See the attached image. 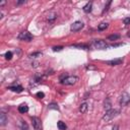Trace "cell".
Here are the masks:
<instances>
[{"label": "cell", "mask_w": 130, "mask_h": 130, "mask_svg": "<svg viewBox=\"0 0 130 130\" xmlns=\"http://www.w3.org/2000/svg\"><path fill=\"white\" fill-rule=\"evenodd\" d=\"M127 36H128V37L130 38V30H129V32H128V35H127Z\"/></svg>", "instance_id": "31"}, {"label": "cell", "mask_w": 130, "mask_h": 130, "mask_svg": "<svg viewBox=\"0 0 130 130\" xmlns=\"http://www.w3.org/2000/svg\"><path fill=\"white\" fill-rule=\"evenodd\" d=\"M4 57H5L6 60H11V58H12V52H10V51L6 52L5 55H4Z\"/></svg>", "instance_id": "20"}, {"label": "cell", "mask_w": 130, "mask_h": 130, "mask_svg": "<svg viewBox=\"0 0 130 130\" xmlns=\"http://www.w3.org/2000/svg\"><path fill=\"white\" fill-rule=\"evenodd\" d=\"M86 69H95V67H93V66H86Z\"/></svg>", "instance_id": "28"}, {"label": "cell", "mask_w": 130, "mask_h": 130, "mask_svg": "<svg viewBox=\"0 0 130 130\" xmlns=\"http://www.w3.org/2000/svg\"><path fill=\"white\" fill-rule=\"evenodd\" d=\"M57 18V14L55 13V12H49V14H48V16H47V19L51 22V21H54L55 19Z\"/></svg>", "instance_id": "15"}, {"label": "cell", "mask_w": 130, "mask_h": 130, "mask_svg": "<svg viewBox=\"0 0 130 130\" xmlns=\"http://www.w3.org/2000/svg\"><path fill=\"white\" fill-rule=\"evenodd\" d=\"M108 65L110 66H116V65H120L123 63V59L121 58H118V59H114V60H110V61H107L106 62Z\"/></svg>", "instance_id": "8"}, {"label": "cell", "mask_w": 130, "mask_h": 130, "mask_svg": "<svg viewBox=\"0 0 130 130\" xmlns=\"http://www.w3.org/2000/svg\"><path fill=\"white\" fill-rule=\"evenodd\" d=\"M24 2H25V1H18L17 4H22V3H24Z\"/></svg>", "instance_id": "30"}, {"label": "cell", "mask_w": 130, "mask_h": 130, "mask_svg": "<svg viewBox=\"0 0 130 130\" xmlns=\"http://www.w3.org/2000/svg\"><path fill=\"white\" fill-rule=\"evenodd\" d=\"M62 49H63L62 46H58V47H54L53 48V51L54 52H59V51H62Z\"/></svg>", "instance_id": "23"}, {"label": "cell", "mask_w": 130, "mask_h": 130, "mask_svg": "<svg viewBox=\"0 0 130 130\" xmlns=\"http://www.w3.org/2000/svg\"><path fill=\"white\" fill-rule=\"evenodd\" d=\"M28 111V107L26 104H21L20 106H18V112L21 113V114H24V113H27Z\"/></svg>", "instance_id": "12"}, {"label": "cell", "mask_w": 130, "mask_h": 130, "mask_svg": "<svg viewBox=\"0 0 130 130\" xmlns=\"http://www.w3.org/2000/svg\"><path fill=\"white\" fill-rule=\"evenodd\" d=\"M119 38H120L119 35H111V36L108 37V40H109V41H116V40H118Z\"/></svg>", "instance_id": "19"}, {"label": "cell", "mask_w": 130, "mask_h": 130, "mask_svg": "<svg viewBox=\"0 0 130 130\" xmlns=\"http://www.w3.org/2000/svg\"><path fill=\"white\" fill-rule=\"evenodd\" d=\"M41 56H42V53H40V52H36V53H32V54L29 55L30 58H38V57H41Z\"/></svg>", "instance_id": "21"}, {"label": "cell", "mask_w": 130, "mask_h": 130, "mask_svg": "<svg viewBox=\"0 0 130 130\" xmlns=\"http://www.w3.org/2000/svg\"><path fill=\"white\" fill-rule=\"evenodd\" d=\"M123 22H124V24H130V17H126V18H124Z\"/></svg>", "instance_id": "25"}, {"label": "cell", "mask_w": 130, "mask_h": 130, "mask_svg": "<svg viewBox=\"0 0 130 130\" xmlns=\"http://www.w3.org/2000/svg\"><path fill=\"white\" fill-rule=\"evenodd\" d=\"M18 40L20 41H25V42H30L32 40V35L28 31H21L19 35H18Z\"/></svg>", "instance_id": "5"}, {"label": "cell", "mask_w": 130, "mask_h": 130, "mask_svg": "<svg viewBox=\"0 0 130 130\" xmlns=\"http://www.w3.org/2000/svg\"><path fill=\"white\" fill-rule=\"evenodd\" d=\"M48 108L51 109V110H57V111L59 110V107H58V105H57L56 103H51V104H49Z\"/></svg>", "instance_id": "18"}, {"label": "cell", "mask_w": 130, "mask_h": 130, "mask_svg": "<svg viewBox=\"0 0 130 130\" xmlns=\"http://www.w3.org/2000/svg\"><path fill=\"white\" fill-rule=\"evenodd\" d=\"M37 96H38V99H43L45 96V93L42 91H39V92H37Z\"/></svg>", "instance_id": "24"}, {"label": "cell", "mask_w": 130, "mask_h": 130, "mask_svg": "<svg viewBox=\"0 0 130 130\" xmlns=\"http://www.w3.org/2000/svg\"><path fill=\"white\" fill-rule=\"evenodd\" d=\"M91 47L96 50H105L108 48V44L103 40H94L91 44Z\"/></svg>", "instance_id": "3"}, {"label": "cell", "mask_w": 130, "mask_h": 130, "mask_svg": "<svg viewBox=\"0 0 130 130\" xmlns=\"http://www.w3.org/2000/svg\"><path fill=\"white\" fill-rule=\"evenodd\" d=\"M118 114H119V110H116V109H111L109 111H106V114L103 116V121L109 122L110 120L115 118Z\"/></svg>", "instance_id": "1"}, {"label": "cell", "mask_w": 130, "mask_h": 130, "mask_svg": "<svg viewBox=\"0 0 130 130\" xmlns=\"http://www.w3.org/2000/svg\"><path fill=\"white\" fill-rule=\"evenodd\" d=\"M31 124H32L34 130H42V122L40 118L31 117Z\"/></svg>", "instance_id": "6"}, {"label": "cell", "mask_w": 130, "mask_h": 130, "mask_svg": "<svg viewBox=\"0 0 130 130\" xmlns=\"http://www.w3.org/2000/svg\"><path fill=\"white\" fill-rule=\"evenodd\" d=\"M38 62H34V63H31V66H34V67H38Z\"/></svg>", "instance_id": "26"}, {"label": "cell", "mask_w": 130, "mask_h": 130, "mask_svg": "<svg viewBox=\"0 0 130 130\" xmlns=\"http://www.w3.org/2000/svg\"><path fill=\"white\" fill-rule=\"evenodd\" d=\"M91 7H92V3H91V2H87V3L83 6V11L86 12V13H88V12L91 11Z\"/></svg>", "instance_id": "14"}, {"label": "cell", "mask_w": 130, "mask_h": 130, "mask_svg": "<svg viewBox=\"0 0 130 130\" xmlns=\"http://www.w3.org/2000/svg\"><path fill=\"white\" fill-rule=\"evenodd\" d=\"M21 129H22V130H27V129H28L27 124H26L24 121H21Z\"/></svg>", "instance_id": "22"}, {"label": "cell", "mask_w": 130, "mask_h": 130, "mask_svg": "<svg viewBox=\"0 0 130 130\" xmlns=\"http://www.w3.org/2000/svg\"><path fill=\"white\" fill-rule=\"evenodd\" d=\"M5 3H6V1H2V2L0 3V6H3V5L5 4Z\"/></svg>", "instance_id": "29"}, {"label": "cell", "mask_w": 130, "mask_h": 130, "mask_svg": "<svg viewBox=\"0 0 130 130\" xmlns=\"http://www.w3.org/2000/svg\"><path fill=\"white\" fill-rule=\"evenodd\" d=\"M108 23L107 22H102V23H100L99 24V26H98V29L99 30H104V29H106L107 27H108Z\"/></svg>", "instance_id": "17"}, {"label": "cell", "mask_w": 130, "mask_h": 130, "mask_svg": "<svg viewBox=\"0 0 130 130\" xmlns=\"http://www.w3.org/2000/svg\"><path fill=\"white\" fill-rule=\"evenodd\" d=\"M118 129H119V126H118V125H115V126L113 127V129H112V130H118Z\"/></svg>", "instance_id": "27"}, {"label": "cell", "mask_w": 130, "mask_h": 130, "mask_svg": "<svg viewBox=\"0 0 130 130\" xmlns=\"http://www.w3.org/2000/svg\"><path fill=\"white\" fill-rule=\"evenodd\" d=\"M7 88L12 90V91H14V92H21L23 90L21 85H11V86H8Z\"/></svg>", "instance_id": "10"}, {"label": "cell", "mask_w": 130, "mask_h": 130, "mask_svg": "<svg viewBox=\"0 0 130 130\" xmlns=\"http://www.w3.org/2000/svg\"><path fill=\"white\" fill-rule=\"evenodd\" d=\"M83 22H81V21H75V22H73L72 24H71V26H70V29L72 30V31H78V30H80L82 27H83Z\"/></svg>", "instance_id": "7"}, {"label": "cell", "mask_w": 130, "mask_h": 130, "mask_svg": "<svg viewBox=\"0 0 130 130\" xmlns=\"http://www.w3.org/2000/svg\"><path fill=\"white\" fill-rule=\"evenodd\" d=\"M104 109L106 111H109V110L112 109V104H111V101H110L109 98H106V100L104 102Z\"/></svg>", "instance_id": "11"}, {"label": "cell", "mask_w": 130, "mask_h": 130, "mask_svg": "<svg viewBox=\"0 0 130 130\" xmlns=\"http://www.w3.org/2000/svg\"><path fill=\"white\" fill-rule=\"evenodd\" d=\"M78 81V77L75 75H70V76H65V78L61 79V83L64 85H73Z\"/></svg>", "instance_id": "2"}, {"label": "cell", "mask_w": 130, "mask_h": 130, "mask_svg": "<svg viewBox=\"0 0 130 130\" xmlns=\"http://www.w3.org/2000/svg\"><path fill=\"white\" fill-rule=\"evenodd\" d=\"M57 127H58L59 130H66V129H67L66 124H65L64 122H62V121H58V122H57Z\"/></svg>", "instance_id": "16"}, {"label": "cell", "mask_w": 130, "mask_h": 130, "mask_svg": "<svg viewBox=\"0 0 130 130\" xmlns=\"http://www.w3.org/2000/svg\"><path fill=\"white\" fill-rule=\"evenodd\" d=\"M119 103H120V106H121V107L127 106V105L130 103V94H129L128 92H126V91H123L122 94H121V96H120Z\"/></svg>", "instance_id": "4"}, {"label": "cell", "mask_w": 130, "mask_h": 130, "mask_svg": "<svg viewBox=\"0 0 130 130\" xmlns=\"http://www.w3.org/2000/svg\"><path fill=\"white\" fill-rule=\"evenodd\" d=\"M87 109H88V105H87L86 103H82V104L80 105V107H79V112H80L81 114H84V113H86Z\"/></svg>", "instance_id": "13"}, {"label": "cell", "mask_w": 130, "mask_h": 130, "mask_svg": "<svg viewBox=\"0 0 130 130\" xmlns=\"http://www.w3.org/2000/svg\"><path fill=\"white\" fill-rule=\"evenodd\" d=\"M8 122V119H7V116L4 112H1L0 113V125L1 126H5Z\"/></svg>", "instance_id": "9"}]
</instances>
